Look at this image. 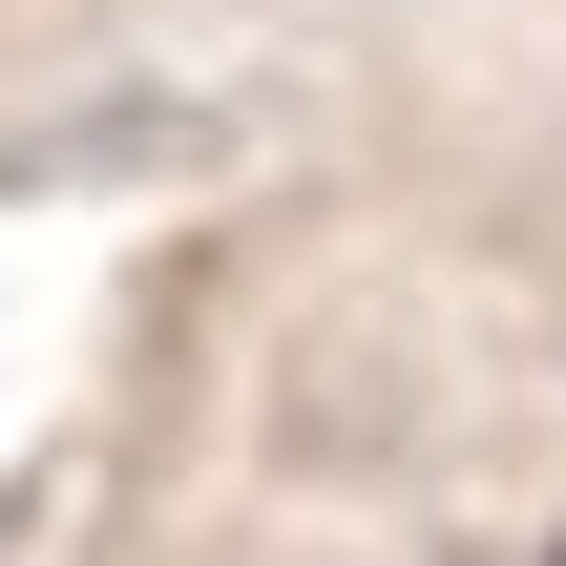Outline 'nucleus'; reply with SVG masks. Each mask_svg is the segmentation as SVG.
I'll return each instance as SVG.
<instances>
[{
    "mask_svg": "<svg viewBox=\"0 0 566 566\" xmlns=\"http://www.w3.org/2000/svg\"><path fill=\"white\" fill-rule=\"evenodd\" d=\"M546 566H566V546H546Z\"/></svg>",
    "mask_w": 566,
    "mask_h": 566,
    "instance_id": "1",
    "label": "nucleus"
}]
</instances>
